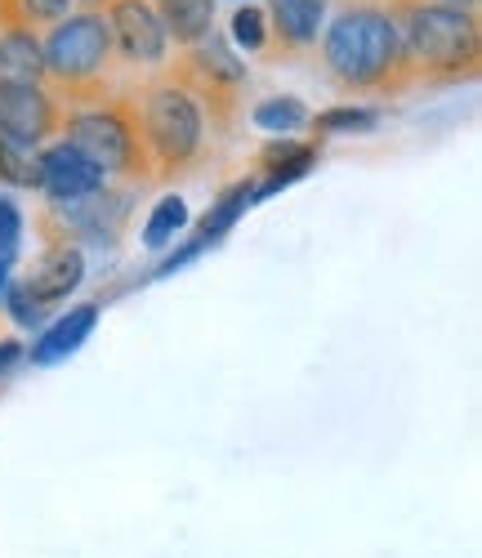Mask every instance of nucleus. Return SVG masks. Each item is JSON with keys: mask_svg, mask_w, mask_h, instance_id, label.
Here are the masks:
<instances>
[{"mask_svg": "<svg viewBox=\"0 0 482 558\" xmlns=\"http://www.w3.org/2000/svg\"><path fill=\"white\" fill-rule=\"evenodd\" d=\"M45 59H40V32L14 27L0 32V85H40Z\"/></svg>", "mask_w": 482, "mask_h": 558, "instance_id": "obj_15", "label": "nucleus"}, {"mask_svg": "<svg viewBox=\"0 0 482 558\" xmlns=\"http://www.w3.org/2000/svg\"><path fill=\"white\" fill-rule=\"evenodd\" d=\"M317 63L326 81L345 95H402L415 85L402 36L384 0H345L317 36Z\"/></svg>", "mask_w": 482, "mask_h": 558, "instance_id": "obj_1", "label": "nucleus"}, {"mask_svg": "<svg viewBox=\"0 0 482 558\" xmlns=\"http://www.w3.org/2000/svg\"><path fill=\"white\" fill-rule=\"evenodd\" d=\"M384 10L398 23L415 85H451L478 76L482 27L473 10H456L443 0H384Z\"/></svg>", "mask_w": 482, "mask_h": 558, "instance_id": "obj_2", "label": "nucleus"}, {"mask_svg": "<svg viewBox=\"0 0 482 558\" xmlns=\"http://www.w3.org/2000/svg\"><path fill=\"white\" fill-rule=\"evenodd\" d=\"M161 72H170L192 99L202 104L210 130H228L241 112V89H246V59H241L228 36L210 32L202 45L183 50L174 63H166Z\"/></svg>", "mask_w": 482, "mask_h": 558, "instance_id": "obj_6", "label": "nucleus"}, {"mask_svg": "<svg viewBox=\"0 0 482 558\" xmlns=\"http://www.w3.org/2000/svg\"><path fill=\"white\" fill-rule=\"evenodd\" d=\"M138 193L108 183L104 193L76 197V202H45L36 210V228L45 232V242H72V246H117L130 228Z\"/></svg>", "mask_w": 482, "mask_h": 558, "instance_id": "obj_7", "label": "nucleus"}, {"mask_svg": "<svg viewBox=\"0 0 482 558\" xmlns=\"http://www.w3.org/2000/svg\"><path fill=\"white\" fill-rule=\"evenodd\" d=\"M59 138L81 148L104 170L108 183H121V189H134V193L157 183L148 148H143V134H138V112H134L130 89H117V95L81 104V108H63Z\"/></svg>", "mask_w": 482, "mask_h": 558, "instance_id": "obj_5", "label": "nucleus"}, {"mask_svg": "<svg viewBox=\"0 0 482 558\" xmlns=\"http://www.w3.org/2000/svg\"><path fill=\"white\" fill-rule=\"evenodd\" d=\"M40 59H45L40 85L50 89L63 108L108 99L121 89L117 85L121 59H117L104 10H72L68 19H59L40 36Z\"/></svg>", "mask_w": 482, "mask_h": 558, "instance_id": "obj_3", "label": "nucleus"}, {"mask_svg": "<svg viewBox=\"0 0 482 558\" xmlns=\"http://www.w3.org/2000/svg\"><path fill=\"white\" fill-rule=\"evenodd\" d=\"M317 134H371L379 125V108L371 104H335L309 121Z\"/></svg>", "mask_w": 482, "mask_h": 558, "instance_id": "obj_19", "label": "nucleus"}, {"mask_svg": "<svg viewBox=\"0 0 482 558\" xmlns=\"http://www.w3.org/2000/svg\"><path fill=\"white\" fill-rule=\"evenodd\" d=\"M104 189H108L104 170L81 148H72L68 138H50V144L36 153V193L45 202H76V197H94Z\"/></svg>", "mask_w": 482, "mask_h": 558, "instance_id": "obj_10", "label": "nucleus"}, {"mask_svg": "<svg viewBox=\"0 0 482 558\" xmlns=\"http://www.w3.org/2000/svg\"><path fill=\"white\" fill-rule=\"evenodd\" d=\"M19 246H23V210L10 193H0V259L14 264Z\"/></svg>", "mask_w": 482, "mask_h": 558, "instance_id": "obj_22", "label": "nucleus"}, {"mask_svg": "<svg viewBox=\"0 0 482 558\" xmlns=\"http://www.w3.org/2000/svg\"><path fill=\"white\" fill-rule=\"evenodd\" d=\"M23 357H27V344H23L19 336H5V340H0V380H10V371H14Z\"/></svg>", "mask_w": 482, "mask_h": 558, "instance_id": "obj_23", "label": "nucleus"}, {"mask_svg": "<svg viewBox=\"0 0 482 558\" xmlns=\"http://www.w3.org/2000/svg\"><path fill=\"white\" fill-rule=\"evenodd\" d=\"M104 19L117 45V59L134 72L157 76L170 63V36L153 10V0H104Z\"/></svg>", "mask_w": 482, "mask_h": 558, "instance_id": "obj_8", "label": "nucleus"}, {"mask_svg": "<svg viewBox=\"0 0 482 558\" xmlns=\"http://www.w3.org/2000/svg\"><path fill=\"white\" fill-rule=\"evenodd\" d=\"M36 153L40 148H23V144L0 138V189L36 193Z\"/></svg>", "mask_w": 482, "mask_h": 558, "instance_id": "obj_20", "label": "nucleus"}, {"mask_svg": "<svg viewBox=\"0 0 482 558\" xmlns=\"http://www.w3.org/2000/svg\"><path fill=\"white\" fill-rule=\"evenodd\" d=\"M264 23H268L264 54H277V59L309 54L326 27V0H268Z\"/></svg>", "mask_w": 482, "mask_h": 558, "instance_id": "obj_12", "label": "nucleus"}, {"mask_svg": "<svg viewBox=\"0 0 482 558\" xmlns=\"http://www.w3.org/2000/svg\"><path fill=\"white\" fill-rule=\"evenodd\" d=\"M130 99L138 112V134H143V148H148L157 183H170L197 170L210 144V121L202 104L170 72H157L143 85H134Z\"/></svg>", "mask_w": 482, "mask_h": 558, "instance_id": "obj_4", "label": "nucleus"}, {"mask_svg": "<svg viewBox=\"0 0 482 558\" xmlns=\"http://www.w3.org/2000/svg\"><path fill=\"white\" fill-rule=\"evenodd\" d=\"M153 10L179 50H192L215 32V0H153Z\"/></svg>", "mask_w": 482, "mask_h": 558, "instance_id": "obj_14", "label": "nucleus"}, {"mask_svg": "<svg viewBox=\"0 0 482 558\" xmlns=\"http://www.w3.org/2000/svg\"><path fill=\"white\" fill-rule=\"evenodd\" d=\"M63 130V104L45 85H0V138L45 148Z\"/></svg>", "mask_w": 482, "mask_h": 558, "instance_id": "obj_9", "label": "nucleus"}, {"mask_svg": "<svg viewBox=\"0 0 482 558\" xmlns=\"http://www.w3.org/2000/svg\"><path fill=\"white\" fill-rule=\"evenodd\" d=\"M72 10H76L72 0H0V32H14V27L50 32Z\"/></svg>", "mask_w": 482, "mask_h": 558, "instance_id": "obj_17", "label": "nucleus"}, {"mask_svg": "<svg viewBox=\"0 0 482 558\" xmlns=\"http://www.w3.org/2000/svg\"><path fill=\"white\" fill-rule=\"evenodd\" d=\"M188 202L179 197V193H166L153 210H148V219H143V246H148V251H166L174 238H179V232L188 228Z\"/></svg>", "mask_w": 482, "mask_h": 558, "instance_id": "obj_18", "label": "nucleus"}, {"mask_svg": "<svg viewBox=\"0 0 482 558\" xmlns=\"http://www.w3.org/2000/svg\"><path fill=\"white\" fill-rule=\"evenodd\" d=\"M251 121H255V130H264V134H273V138H291L296 130H304V125L313 121V112H309V104L296 99V95H273V99H260V104L251 108Z\"/></svg>", "mask_w": 482, "mask_h": 558, "instance_id": "obj_16", "label": "nucleus"}, {"mask_svg": "<svg viewBox=\"0 0 482 558\" xmlns=\"http://www.w3.org/2000/svg\"><path fill=\"white\" fill-rule=\"evenodd\" d=\"M10 282H14V277H10V264H5V259H0V300H5V291H10Z\"/></svg>", "mask_w": 482, "mask_h": 558, "instance_id": "obj_24", "label": "nucleus"}, {"mask_svg": "<svg viewBox=\"0 0 482 558\" xmlns=\"http://www.w3.org/2000/svg\"><path fill=\"white\" fill-rule=\"evenodd\" d=\"M72 5H76V10H99L104 0H72Z\"/></svg>", "mask_w": 482, "mask_h": 558, "instance_id": "obj_25", "label": "nucleus"}, {"mask_svg": "<svg viewBox=\"0 0 482 558\" xmlns=\"http://www.w3.org/2000/svg\"><path fill=\"white\" fill-rule=\"evenodd\" d=\"M81 282H85V251L72 246V242H45L40 255L32 259V268L19 277L23 295H27L40 313L68 304V295H76Z\"/></svg>", "mask_w": 482, "mask_h": 558, "instance_id": "obj_11", "label": "nucleus"}, {"mask_svg": "<svg viewBox=\"0 0 482 558\" xmlns=\"http://www.w3.org/2000/svg\"><path fill=\"white\" fill-rule=\"evenodd\" d=\"M99 313H104V304H94V300L68 308V313L55 322V327L40 331V340L27 349L23 362H32V366H55V362L72 357V353L94 336V327H99Z\"/></svg>", "mask_w": 482, "mask_h": 558, "instance_id": "obj_13", "label": "nucleus"}, {"mask_svg": "<svg viewBox=\"0 0 482 558\" xmlns=\"http://www.w3.org/2000/svg\"><path fill=\"white\" fill-rule=\"evenodd\" d=\"M228 45H237V50L246 54H264L268 45V23H264V10L260 5H237L232 19H228Z\"/></svg>", "mask_w": 482, "mask_h": 558, "instance_id": "obj_21", "label": "nucleus"}]
</instances>
